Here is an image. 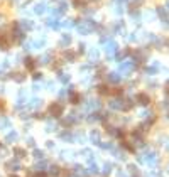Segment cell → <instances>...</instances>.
Here are the masks:
<instances>
[{"instance_id":"obj_7","label":"cell","mask_w":169,"mask_h":177,"mask_svg":"<svg viewBox=\"0 0 169 177\" xmlns=\"http://www.w3.org/2000/svg\"><path fill=\"white\" fill-rule=\"evenodd\" d=\"M7 167H9L10 170H19L20 169L19 162H15V160H14V162H9V164H7Z\"/></svg>"},{"instance_id":"obj_2","label":"cell","mask_w":169,"mask_h":177,"mask_svg":"<svg viewBox=\"0 0 169 177\" xmlns=\"http://www.w3.org/2000/svg\"><path fill=\"white\" fill-rule=\"evenodd\" d=\"M132 69H134V64H132L130 61L122 62V64H120V73H125V74H128V73H132Z\"/></svg>"},{"instance_id":"obj_10","label":"cell","mask_w":169,"mask_h":177,"mask_svg":"<svg viewBox=\"0 0 169 177\" xmlns=\"http://www.w3.org/2000/svg\"><path fill=\"white\" fill-rule=\"evenodd\" d=\"M44 10H46V5H42V4H41V5H37V7H36V14H42Z\"/></svg>"},{"instance_id":"obj_14","label":"cell","mask_w":169,"mask_h":177,"mask_svg":"<svg viewBox=\"0 0 169 177\" xmlns=\"http://www.w3.org/2000/svg\"><path fill=\"white\" fill-rule=\"evenodd\" d=\"M34 157H36V159H42V157H44V154H42L41 150H36V152H34Z\"/></svg>"},{"instance_id":"obj_16","label":"cell","mask_w":169,"mask_h":177,"mask_svg":"<svg viewBox=\"0 0 169 177\" xmlns=\"http://www.w3.org/2000/svg\"><path fill=\"white\" fill-rule=\"evenodd\" d=\"M103 172H105V174H108V172H110V164H107V165H105V170H103Z\"/></svg>"},{"instance_id":"obj_13","label":"cell","mask_w":169,"mask_h":177,"mask_svg":"<svg viewBox=\"0 0 169 177\" xmlns=\"http://www.w3.org/2000/svg\"><path fill=\"white\" fill-rule=\"evenodd\" d=\"M98 91H100L101 95H108V89H107V86H98Z\"/></svg>"},{"instance_id":"obj_15","label":"cell","mask_w":169,"mask_h":177,"mask_svg":"<svg viewBox=\"0 0 169 177\" xmlns=\"http://www.w3.org/2000/svg\"><path fill=\"white\" fill-rule=\"evenodd\" d=\"M59 172V167H51V174H58Z\"/></svg>"},{"instance_id":"obj_8","label":"cell","mask_w":169,"mask_h":177,"mask_svg":"<svg viewBox=\"0 0 169 177\" xmlns=\"http://www.w3.org/2000/svg\"><path fill=\"white\" fill-rule=\"evenodd\" d=\"M14 154H15V157L22 159V157L26 155V150H24V149H15V150H14Z\"/></svg>"},{"instance_id":"obj_5","label":"cell","mask_w":169,"mask_h":177,"mask_svg":"<svg viewBox=\"0 0 169 177\" xmlns=\"http://www.w3.org/2000/svg\"><path fill=\"white\" fill-rule=\"evenodd\" d=\"M91 142L96 143V145L100 143V133H98L96 130H95V132H91Z\"/></svg>"},{"instance_id":"obj_17","label":"cell","mask_w":169,"mask_h":177,"mask_svg":"<svg viewBox=\"0 0 169 177\" xmlns=\"http://www.w3.org/2000/svg\"><path fill=\"white\" fill-rule=\"evenodd\" d=\"M36 177H44V176H36Z\"/></svg>"},{"instance_id":"obj_12","label":"cell","mask_w":169,"mask_h":177,"mask_svg":"<svg viewBox=\"0 0 169 177\" xmlns=\"http://www.w3.org/2000/svg\"><path fill=\"white\" fill-rule=\"evenodd\" d=\"M98 56H100V52H98V49H93V51H91V54H90V57H91V59H96V57H98Z\"/></svg>"},{"instance_id":"obj_18","label":"cell","mask_w":169,"mask_h":177,"mask_svg":"<svg viewBox=\"0 0 169 177\" xmlns=\"http://www.w3.org/2000/svg\"><path fill=\"white\" fill-rule=\"evenodd\" d=\"M168 7H169V2H168Z\"/></svg>"},{"instance_id":"obj_1","label":"cell","mask_w":169,"mask_h":177,"mask_svg":"<svg viewBox=\"0 0 169 177\" xmlns=\"http://www.w3.org/2000/svg\"><path fill=\"white\" fill-rule=\"evenodd\" d=\"M49 113L53 116H61L63 115V105H58V103H53L49 106Z\"/></svg>"},{"instance_id":"obj_3","label":"cell","mask_w":169,"mask_h":177,"mask_svg":"<svg viewBox=\"0 0 169 177\" xmlns=\"http://www.w3.org/2000/svg\"><path fill=\"white\" fill-rule=\"evenodd\" d=\"M115 51H117V44H115L113 41L107 42V52H108V54H113Z\"/></svg>"},{"instance_id":"obj_6","label":"cell","mask_w":169,"mask_h":177,"mask_svg":"<svg viewBox=\"0 0 169 177\" xmlns=\"http://www.w3.org/2000/svg\"><path fill=\"white\" fill-rule=\"evenodd\" d=\"M108 79L112 83H118L120 81V76H118V73H112V74H108Z\"/></svg>"},{"instance_id":"obj_9","label":"cell","mask_w":169,"mask_h":177,"mask_svg":"<svg viewBox=\"0 0 169 177\" xmlns=\"http://www.w3.org/2000/svg\"><path fill=\"white\" fill-rule=\"evenodd\" d=\"M14 140H17V133H15V132H12V133H9V135H7V142L12 143Z\"/></svg>"},{"instance_id":"obj_11","label":"cell","mask_w":169,"mask_h":177,"mask_svg":"<svg viewBox=\"0 0 169 177\" xmlns=\"http://www.w3.org/2000/svg\"><path fill=\"white\" fill-rule=\"evenodd\" d=\"M39 105H41V100H32V103H29V106H31V108H37Z\"/></svg>"},{"instance_id":"obj_4","label":"cell","mask_w":169,"mask_h":177,"mask_svg":"<svg viewBox=\"0 0 169 177\" xmlns=\"http://www.w3.org/2000/svg\"><path fill=\"white\" fill-rule=\"evenodd\" d=\"M137 100H139V103H140V105H147V103L150 101V98H149L147 95H144V93H140V95L137 96Z\"/></svg>"}]
</instances>
